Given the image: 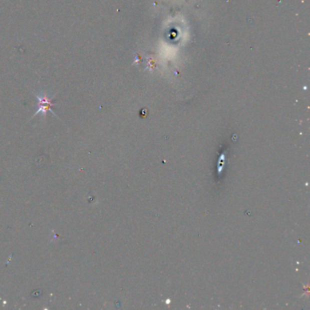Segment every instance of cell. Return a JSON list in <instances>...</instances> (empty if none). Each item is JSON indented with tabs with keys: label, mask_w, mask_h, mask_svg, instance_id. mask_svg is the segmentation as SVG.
<instances>
[{
	"label": "cell",
	"mask_w": 310,
	"mask_h": 310,
	"mask_svg": "<svg viewBox=\"0 0 310 310\" xmlns=\"http://www.w3.org/2000/svg\"><path fill=\"white\" fill-rule=\"evenodd\" d=\"M36 98L39 101V108L37 112L35 113L34 117H36L38 114H42V116L46 118L48 111H50L52 113L54 114L56 116V114L52 111V107L54 106L55 104L52 102V98H50L47 93L44 92H41L40 94H35Z\"/></svg>",
	"instance_id": "obj_1"
}]
</instances>
